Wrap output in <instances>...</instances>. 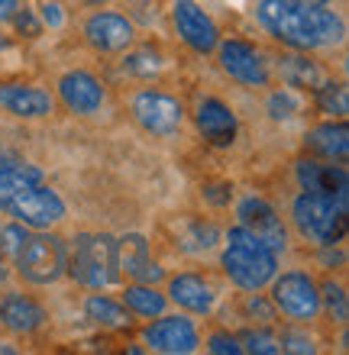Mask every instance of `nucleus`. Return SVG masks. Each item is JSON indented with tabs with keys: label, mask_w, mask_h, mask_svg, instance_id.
I'll list each match as a JSON object with an SVG mask.
<instances>
[{
	"label": "nucleus",
	"mask_w": 349,
	"mask_h": 355,
	"mask_svg": "<svg viewBox=\"0 0 349 355\" xmlns=\"http://www.w3.org/2000/svg\"><path fill=\"white\" fill-rule=\"evenodd\" d=\"M68 3H81V7H107L110 0H68Z\"/></svg>",
	"instance_id": "obj_39"
},
{
	"label": "nucleus",
	"mask_w": 349,
	"mask_h": 355,
	"mask_svg": "<svg viewBox=\"0 0 349 355\" xmlns=\"http://www.w3.org/2000/svg\"><path fill=\"white\" fill-rule=\"evenodd\" d=\"M81 39L97 55H123L136 42V23L120 10L94 7L81 19Z\"/></svg>",
	"instance_id": "obj_10"
},
{
	"label": "nucleus",
	"mask_w": 349,
	"mask_h": 355,
	"mask_svg": "<svg viewBox=\"0 0 349 355\" xmlns=\"http://www.w3.org/2000/svg\"><path fill=\"white\" fill-rule=\"evenodd\" d=\"M46 307L33 294H23V291L0 294V329H7L10 336H33L46 327Z\"/></svg>",
	"instance_id": "obj_20"
},
{
	"label": "nucleus",
	"mask_w": 349,
	"mask_h": 355,
	"mask_svg": "<svg viewBox=\"0 0 349 355\" xmlns=\"http://www.w3.org/2000/svg\"><path fill=\"white\" fill-rule=\"evenodd\" d=\"M7 278H10V259L3 252V245H0V284H7Z\"/></svg>",
	"instance_id": "obj_38"
},
{
	"label": "nucleus",
	"mask_w": 349,
	"mask_h": 355,
	"mask_svg": "<svg viewBox=\"0 0 349 355\" xmlns=\"http://www.w3.org/2000/svg\"><path fill=\"white\" fill-rule=\"evenodd\" d=\"M201 197H204V204L214 207V210H227L233 204V181H207V184H201Z\"/></svg>",
	"instance_id": "obj_33"
},
{
	"label": "nucleus",
	"mask_w": 349,
	"mask_h": 355,
	"mask_svg": "<svg viewBox=\"0 0 349 355\" xmlns=\"http://www.w3.org/2000/svg\"><path fill=\"white\" fill-rule=\"evenodd\" d=\"M304 152L323 162H346L349 159V126L346 120H323L307 130Z\"/></svg>",
	"instance_id": "obj_22"
},
{
	"label": "nucleus",
	"mask_w": 349,
	"mask_h": 355,
	"mask_svg": "<svg viewBox=\"0 0 349 355\" xmlns=\"http://www.w3.org/2000/svg\"><path fill=\"white\" fill-rule=\"evenodd\" d=\"M294 181H298L301 191H317V194H327L337 204L349 207L346 162H323V159H314V155H301L294 162Z\"/></svg>",
	"instance_id": "obj_17"
},
{
	"label": "nucleus",
	"mask_w": 349,
	"mask_h": 355,
	"mask_svg": "<svg viewBox=\"0 0 349 355\" xmlns=\"http://www.w3.org/2000/svg\"><path fill=\"white\" fill-rule=\"evenodd\" d=\"M346 214L349 207L337 204L333 197L298 187V194L291 197L288 220H291L294 233L301 236L304 243L317 245V249H333L346 236Z\"/></svg>",
	"instance_id": "obj_4"
},
{
	"label": "nucleus",
	"mask_w": 349,
	"mask_h": 355,
	"mask_svg": "<svg viewBox=\"0 0 349 355\" xmlns=\"http://www.w3.org/2000/svg\"><path fill=\"white\" fill-rule=\"evenodd\" d=\"M36 17L42 23V29H49V33H62L68 26V19H71L65 0H36Z\"/></svg>",
	"instance_id": "obj_32"
},
{
	"label": "nucleus",
	"mask_w": 349,
	"mask_h": 355,
	"mask_svg": "<svg viewBox=\"0 0 349 355\" xmlns=\"http://www.w3.org/2000/svg\"><path fill=\"white\" fill-rule=\"evenodd\" d=\"M130 116L146 136L171 139V136L181 132L188 110L175 94L159 91V87H142L130 97Z\"/></svg>",
	"instance_id": "obj_7"
},
{
	"label": "nucleus",
	"mask_w": 349,
	"mask_h": 355,
	"mask_svg": "<svg viewBox=\"0 0 349 355\" xmlns=\"http://www.w3.org/2000/svg\"><path fill=\"white\" fill-rule=\"evenodd\" d=\"M10 268L33 288H49L65 278V239L52 230H29L17 255L10 259Z\"/></svg>",
	"instance_id": "obj_5"
},
{
	"label": "nucleus",
	"mask_w": 349,
	"mask_h": 355,
	"mask_svg": "<svg viewBox=\"0 0 349 355\" xmlns=\"http://www.w3.org/2000/svg\"><path fill=\"white\" fill-rule=\"evenodd\" d=\"M311 94H314L317 110H321L327 120H346V116H349V91H346V81L323 78V81L314 87Z\"/></svg>",
	"instance_id": "obj_28"
},
{
	"label": "nucleus",
	"mask_w": 349,
	"mask_h": 355,
	"mask_svg": "<svg viewBox=\"0 0 349 355\" xmlns=\"http://www.w3.org/2000/svg\"><path fill=\"white\" fill-rule=\"evenodd\" d=\"M65 275L87 291H107L120 281L117 268V236L75 233L65 243Z\"/></svg>",
	"instance_id": "obj_3"
},
{
	"label": "nucleus",
	"mask_w": 349,
	"mask_h": 355,
	"mask_svg": "<svg viewBox=\"0 0 349 355\" xmlns=\"http://www.w3.org/2000/svg\"><path fill=\"white\" fill-rule=\"evenodd\" d=\"M169 19L175 36L181 39V46H188L194 55H214V49L220 42V26L198 0H171Z\"/></svg>",
	"instance_id": "obj_13"
},
{
	"label": "nucleus",
	"mask_w": 349,
	"mask_h": 355,
	"mask_svg": "<svg viewBox=\"0 0 349 355\" xmlns=\"http://www.w3.org/2000/svg\"><path fill=\"white\" fill-rule=\"evenodd\" d=\"M0 113L23 123L49 120L56 113V94L33 81H0Z\"/></svg>",
	"instance_id": "obj_15"
},
{
	"label": "nucleus",
	"mask_w": 349,
	"mask_h": 355,
	"mask_svg": "<svg viewBox=\"0 0 349 355\" xmlns=\"http://www.w3.org/2000/svg\"><path fill=\"white\" fill-rule=\"evenodd\" d=\"M269 300L275 313L284 317L291 327H307L314 320H321V284L304 268L278 271L269 281Z\"/></svg>",
	"instance_id": "obj_6"
},
{
	"label": "nucleus",
	"mask_w": 349,
	"mask_h": 355,
	"mask_svg": "<svg viewBox=\"0 0 349 355\" xmlns=\"http://www.w3.org/2000/svg\"><path fill=\"white\" fill-rule=\"evenodd\" d=\"M239 339V349L253 355H278L282 346H278V336H275L269 327H246L236 333Z\"/></svg>",
	"instance_id": "obj_31"
},
{
	"label": "nucleus",
	"mask_w": 349,
	"mask_h": 355,
	"mask_svg": "<svg viewBox=\"0 0 349 355\" xmlns=\"http://www.w3.org/2000/svg\"><path fill=\"white\" fill-rule=\"evenodd\" d=\"M307 3H323V7H330L333 0H307Z\"/></svg>",
	"instance_id": "obj_40"
},
{
	"label": "nucleus",
	"mask_w": 349,
	"mask_h": 355,
	"mask_svg": "<svg viewBox=\"0 0 349 355\" xmlns=\"http://www.w3.org/2000/svg\"><path fill=\"white\" fill-rule=\"evenodd\" d=\"M39 181H46V171L36 162H29L26 155H19L10 146H0V214L23 187L39 184Z\"/></svg>",
	"instance_id": "obj_21"
},
{
	"label": "nucleus",
	"mask_w": 349,
	"mask_h": 355,
	"mask_svg": "<svg viewBox=\"0 0 349 355\" xmlns=\"http://www.w3.org/2000/svg\"><path fill=\"white\" fill-rule=\"evenodd\" d=\"M120 300H123V307L139 320H152V317H159V313L169 310L165 291H162L159 284H142V281H126Z\"/></svg>",
	"instance_id": "obj_26"
},
{
	"label": "nucleus",
	"mask_w": 349,
	"mask_h": 355,
	"mask_svg": "<svg viewBox=\"0 0 349 355\" xmlns=\"http://www.w3.org/2000/svg\"><path fill=\"white\" fill-rule=\"evenodd\" d=\"M220 239H223V230L204 216H185L175 223V249L185 255H210L220 245Z\"/></svg>",
	"instance_id": "obj_23"
},
{
	"label": "nucleus",
	"mask_w": 349,
	"mask_h": 355,
	"mask_svg": "<svg viewBox=\"0 0 349 355\" xmlns=\"http://www.w3.org/2000/svg\"><path fill=\"white\" fill-rule=\"evenodd\" d=\"M191 120H194L198 136L207 146H214V149H230L236 142V136H239V116H236V110L227 101L214 97V94H207V97H201L194 103Z\"/></svg>",
	"instance_id": "obj_18"
},
{
	"label": "nucleus",
	"mask_w": 349,
	"mask_h": 355,
	"mask_svg": "<svg viewBox=\"0 0 349 355\" xmlns=\"http://www.w3.org/2000/svg\"><path fill=\"white\" fill-rule=\"evenodd\" d=\"M255 19L278 46L291 52H323L346 42V19L337 10L307 0H259Z\"/></svg>",
	"instance_id": "obj_1"
},
{
	"label": "nucleus",
	"mask_w": 349,
	"mask_h": 355,
	"mask_svg": "<svg viewBox=\"0 0 349 355\" xmlns=\"http://www.w3.org/2000/svg\"><path fill=\"white\" fill-rule=\"evenodd\" d=\"M236 223L243 226V230H249L253 236H259V239H262L269 249H275L278 255L291 243L288 226H284V220L278 216V210L259 194H246L243 200L236 204Z\"/></svg>",
	"instance_id": "obj_16"
},
{
	"label": "nucleus",
	"mask_w": 349,
	"mask_h": 355,
	"mask_svg": "<svg viewBox=\"0 0 349 355\" xmlns=\"http://www.w3.org/2000/svg\"><path fill=\"white\" fill-rule=\"evenodd\" d=\"M165 297L191 317H210L217 310L220 288L201 271H178L165 278Z\"/></svg>",
	"instance_id": "obj_14"
},
{
	"label": "nucleus",
	"mask_w": 349,
	"mask_h": 355,
	"mask_svg": "<svg viewBox=\"0 0 349 355\" xmlns=\"http://www.w3.org/2000/svg\"><path fill=\"white\" fill-rule=\"evenodd\" d=\"M165 68V55L159 52V46H152V42H142V46H136L133 42L126 52H123L120 58V71L130 78H155Z\"/></svg>",
	"instance_id": "obj_27"
},
{
	"label": "nucleus",
	"mask_w": 349,
	"mask_h": 355,
	"mask_svg": "<svg viewBox=\"0 0 349 355\" xmlns=\"http://www.w3.org/2000/svg\"><path fill=\"white\" fill-rule=\"evenodd\" d=\"M81 310H85V320L97 329H107V333H120V329L133 327V313L123 307L120 297H110L104 291H91L85 300H81Z\"/></svg>",
	"instance_id": "obj_24"
},
{
	"label": "nucleus",
	"mask_w": 349,
	"mask_h": 355,
	"mask_svg": "<svg viewBox=\"0 0 349 355\" xmlns=\"http://www.w3.org/2000/svg\"><path fill=\"white\" fill-rule=\"evenodd\" d=\"M214 58H217V68L239 87H253V91H265L272 85V65L269 58L262 55V49L249 42V39L220 36L217 49H214Z\"/></svg>",
	"instance_id": "obj_8"
},
{
	"label": "nucleus",
	"mask_w": 349,
	"mask_h": 355,
	"mask_svg": "<svg viewBox=\"0 0 349 355\" xmlns=\"http://www.w3.org/2000/svg\"><path fill=\"white\" fill-rule=\"evenodd\" d=\"M3 214L10 220H17V223L29 226V230H56L68 216V204L49 181H39V184L23 187L7 204Z\"/></svg>",
	"instance_id": "obj_9"
},
{
	"label": "nucleus",
	"mask_w": 349,
	"mask_h": 355,
	"mask_svg": "<svg viewBox=\"0 0 349 355\" xmlns=\"http://www.w3.org/2000/svg\"><path fill=\"white\" fill-rule=\"evenodd\" d=\"M278 346H282V352H298V355H314L317 352V343H314L307 333H301V329L288 327L278 336Z\"/></svg>",
	"instance_id": "obj_34"
},
{
	"label": "nucleus",
	"mask_w": 349,
	"mask_h": 355,
	"mask_svg": "<svg viewBox=\"0 0 349 355\" xmlns=\"http://www.w3.org/2000/svg\"><path fill=\"white\" fill-rule=\"evenodd\" d=\"M265 113H269V120L275 123H284L298 116L301 113V91H294V87H272L269 85V94H265Z\"/></svg>",
	"instance_id": "obj_30"
},
{
	"label": "nucleus",
	"mask_w": 349,
	"mask_h": 355,
	"mask_svg": "<svg viewBox=\"0 0 349 355\" xmlns=\"http://www.w3.org/2000/svg\"><path fill=\"white\" fill-rule=\"evenodd\" d=\"M10 26L17 29L19 36H26V39H39L42 36V23H39V17H36V10H29L26 3L10 17Z\"/></svg>",
	"instance_id": "obj_36"
},
{
	"label": "nucleus",
	"mask_w": 349,
	"mask_h": 355,
	"mask_svg": "<svg viewBox=\"0 0 349 355\" xmlns=\"http://www.w3.org/2000/svg\"><path fill=\"white\" fill-rule=\"evenodd\" d=\"M204 349H207V352H214V355H239V352H243V349H239L236 333H230V329H214V333H207Z\"/></svg>",
	"instance_id": "obj_35"
},
{
	"label": "nucleus",
	"mask_w": 349,
	"mask_h": 355,
	"mask_svg": "<svg viewBox=\"0 0 349 355\" xmlns=\"http://www.w3.org/2000/svg\"><path fill=\"white\" fill-rule=\"evenodd\" d=\"M117 268H120V278H126V281H142V284L165 281V271L152 259L149 239L142 233L117 236Z\"/></svg>",
	"instance_id": "obj_19"
},
{
	"label": "nucleus",
	"mask_w": 349,
	"mask_h": 355,
	"mask_svg": "<svg viewBox=\"0 0 349 355\" xmlns=\"http://www.w3.org/2000/svg\"><path fill=\"white\" fill-rule=\"evenodd\" d=\"M26 0H0V23H10V17L23 7Z\"/></svg>",
	"instance_id": "obj_37"
},
{
	"label": "nucleus",
	"mask_w": 349,
	"mask_h": 355,
	"mask_svg": "<svg viewBox=\"0 0 349 355\" xmlns=\"http://www.w3.org/2000/svg\"><path fill=\"white\" fill-rule=\"evenodd\" d=\"M321 284V281H317ZM321 317H327L333 327L346 329L349 323V294L340 278H327L321 284Z\"/></svg>",
	"instance_id": "obj_29"
},
{
	"label": "nucleus",
	"mask_w": 349,
	"mask_h": 355,
	"mask_svg": "<svg viewBox=\"0 0 349 355\" xmlns=\"http://www.w3.org/2000/svg\"><path fill=\"white\" fill-rule=\"evenodd\" d=\"M275 75L282 78L284 87H294V91H314V87L327 78V71L321 68V62L307 58V52H291V49H288V55L278 58Z\"/></svg>",
	"instance_id": "obj_25"
},
{
	"label": "nucleus",
	"mask_w": 349,
	"mask_h": 355,
	"mask_svg": "<svg viewBox=\"0 0 349 355\" xmlns=\"http://www.w3.org/2000/svg\"><path fill=\"white\" fill-rule=\"evenodd\" d=\"M139 336L149 352H162V355H191L201 349V329L185 310L152 317L142 327Z\"/></svg>",
	"instance_id": "obj_11"
},
{
	"label": "nucleus",
	"mask_w": 349,
	"mask_h": 355,
	"mask_svg": "<svg viewBox=\"0 0 349 355\" xmlns=\"http://www.w3.org/2000/svg\"><path fill=\"white\" fill-rule=\"evenodd\" d=\"M278 259L282 255L269 249L259 236H253L239 223L230 226L220 239V271L243 294L269 288V281L278 275Z\"/></svg>",
	"instance_id": "obj_2"
},
{
	"label": "nucleus",
	"mask_w": 349,
	"mask_h": 355,
	"mask_svg": "<svg viewBox=\"0 0 349 355\" xmlns=\"http://www.w3.org/2000/svg\"><path fill=\"white\" fill-rule=\"evenodd\" d=\"M107 103V87L104 81L87 71V68H68L56 78V107L68 110L78 120L97 116Z\"/></svg>",
	"instance_id": "obj_12"
}]
</instances>
